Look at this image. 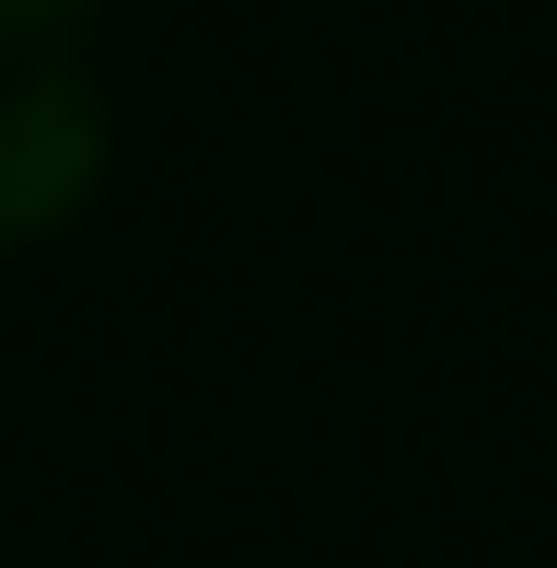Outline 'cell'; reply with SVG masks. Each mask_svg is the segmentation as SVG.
Returning <instances> with one entry per match:
<instances>
[{
	"instance_id": "1",
	"label": "cell",
	"mask_w": 557,
	"mask_h": 568,
	"mask_svg": "<svg viewBox=\"0 0 557 568\" xmlns=\"http://www.w3.org/2000/svg\"><path fill=\"white\" fill-rule=\"evenodd\" d=\"M105 163H117V116H105L93 59L0 47V255L59 244L105 197Z\"/></svg>"
},
{
	"instance_id": "2",
	"label": "cell",
	"mask_w": 557,
	"mask_h": 568,
	"mask_svg": "<svg viewBox=\"0 0 557 568\" xmlns=\"http://www.w3.org/2000/svg\"><path fill=\"white\" fill-rule=\"evenodd\" d=\"M105 0H0V47H70Z\"/></svg>"
}]
</instances>
